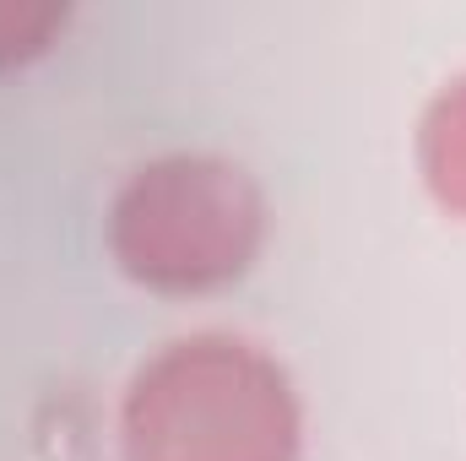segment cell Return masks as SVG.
<instances>
[{
  "label": "cell",
  "instance_id": "1",
  "mask_svg": "<svg viewBox=\"0 0 466 461\" xmlns=\"http://www.w3.org/2000/svg\"><path fill=\"white\" fill-rule=\"evenodd\" d=\"M125 461H299L304 418L288 369L228 332L157 347L119 407Z\"/></svg>",
  "mask_w": 466,
  "mask_h": 461
},
{
  "label": "cell",
  "instance_id": "2",
  "mask_svg": "<svg viewBox=\"0 0 466 461\" xmlns=\"http://www.w3.org/2000/svg\"><path fill=\"white\" fill-rule=\"evenodd\" d=\"M266 239L260 185L212 152L141 163L109 207L119 271L157 293H207L244 277Z\"/></svg>",
  "mask_w": 466,
  "mask_h": 461
},
{
  "label": "cell",
  "instance_id": "3",
  "mask_svg": "<svg viewBox=\"0 0 466 461\" xmlns=\"http://www.w3.org/2000/svg\"><path fill=\"white\" fill-rule=\"evenodd\" d=\"M418 158H423V179H429L434 201L445 212L466 218V77L451 82L429 104L423 136H418Z\"/></svg>",
  "mask_w": 466,
  "mask_h": 461
},
{
  "label": "cell",
  "instance_id": "4",
  "mask_svg": "<svg viewBox=\"0 0 466 461\" xmlns=\"http://www.w3.org/2000/svg\"><path fill=\"white\" fill-rule=\"evenodd\" d=\"M66 27V5H33V0H0V71L22 66L49 49V38Z\"/></svg>",
  "mask_w": 466,
  "mask_h": 461
}]
</instances>
